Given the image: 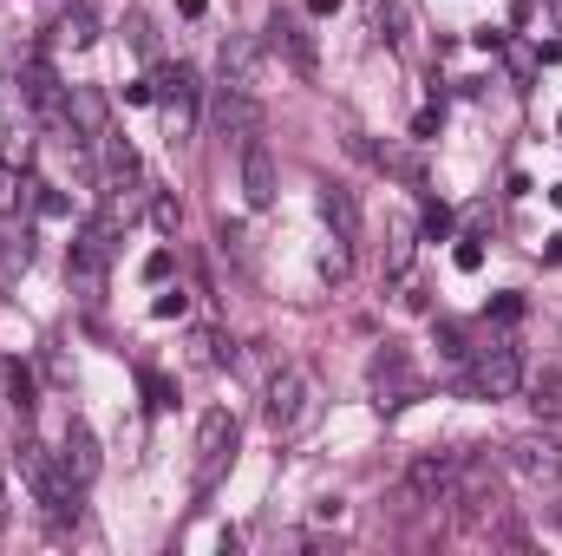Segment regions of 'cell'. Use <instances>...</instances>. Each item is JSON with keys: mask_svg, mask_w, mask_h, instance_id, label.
Listing matches in <instances>:
<instances>
[{"mask_svg": "<svg viewBox=\"0 0 562 556\" xmlns=\"http://www.w3.org/2000/svg\"><path fill=\"white\" fill-rule=\"evenodd\" d=\"M262 419H269L276 438H301V432L321 419V380H314L307 367L269 374V387H262Z\"/></svg>", "mask_w": 562, "mask_h": 556, "instance_id": "6da1fadb", "label": "cell"}, {"mask_svg": "<svg viewBox=\"0 0 562 556\" xmlns=\"http://www.w3.org/2000/svg\"><path fill=\"white\" fill-rule=\"evenodd\" d=\"M517 387H524V360H517L510 341L477 347V360L464 367V393H471V400H510Z\"/></svg>", "mask_w": 562, "mask_h": 556, "instance_id": "7a4b0ae2", "label": "cell"}, {"mask_svg": "<svg viewBox=\"0 0 562 556\" xmlns=\"http://www.w3.org/2000/svg\"><path fill=\"white\" fill-rule=\"evenodd\" d=\"M451 504L464 518V531H491L504 518V485L491 478V465H458V485H451Z\"/></svg>", "mask_w": 562, "mask_h": 556, "instance_id": "3957f363", "label": "cell"}, {"mask_svg": "<svg viewBox=\"0 0 562 556\" xmlns=\"http://www.w3.org/2000/svg\"><path fill=\"white\" fill-rule=\"evenodd\" d=\"M510 471L537 491H557L562 485V438L557 432H517L510 438Z\"/></svg>", "mask_w": 562, "mask_h": 556, "instance_id": "277c9868", "label": "cell"}, {"mask_svg": "<svg viewBox=\"0 0 562 556\" xmlns=\"http://www.w3.org/2000/svg\"><path fill=\"white\" fill-rule=\"evenodd\" d=\"M236 432H243V425H236L229 407H210V413H203V425H196V491H210L216 471L236 458Z\"/></svg>", "mask_w": 562, "mask_h": 556, "instance_id": "5b68a950", "label": "cell"}, {"mask_svg": "<svg viewBox=\"0 0 562 556\" xmlns=\"http://www.w3.org/2000/svg\"><path fill=\"white\" fill-rule=\"evenodd\" d=\"M451 485H458V458L451 452H425L406 465V504L431 511V504H451Z\"/></svg>", "mask_w": 562, "mask_h": 556, "instance_id": "8992f818", "label": "cell"}, {"mask_svg": "<svg viewBox=\"0 0 562 556\" xmlns=\"http://www.w3.org/2000/svg\"><path fill=\"white\" fill-rule=\"evenodd\" d=\"M105 263H112V230H105V223L79 230V243H72V256H66V269H72V281H79V294H86V301H99V294H105Z\"/></svg>", "mask_w": 562, "mask_h": 556, "instance_id": "52a82bcc", "label": "cell"}, {"mask_svg": "<svg viewBox=\"0 0 562 556\" xmlns=\"http://www.w3.org/2000/svg\"><path fill=\"white\" fill-rule=\"evenodd\" d=\"M150 86H164V125H170V144H183L190 125H196V73L190 66H157Z\"/></svg>", "mask_w": 562, "mask_h": 556, "instance_id": "ba28073f", "label": "cell"}, {"mask_svg": "<svg viewBox=\"0 0 562 556\" xmlns=\"http://www.w3.org/2000/svg\"><path fill=\"white\" fill-rule=\"evenodd\" d=\"M243 197H249V210L276 203V157L262 138H243Z\"/></svg>", "mask_w": 562, "mask_h": 556, "instance_id": "9c48e42d", "label": "cell"}, {"mask_svg": "<svg viewBox=\"0 0 562 556\" xmlns=\"http://www.w3.org/2000/svg\"><path fill=\"white\" fill-rule=\"evenodd\" d=\"M223 86H236V92H256L262 86V46L249 33H229L223 40Z\"/></svg>", "mask_w": 562, "mask_h": 556, "instance_id": "30bf717a", "label": "cell"}, {"mask_svg": "<svg viewBox=\"0 0 562 556\" xmlns=\"http://www.w3.org/2000/svg\"><path fill=\"white\" fill-rule=\"evenodd\" d=\"M321 223L334 230V243H340V249H353V243H360V203H353L340 184H321Z\"/></svg>", "mask_w": 562, "mask_h": 556, "instance_id": "8fae6325", "label": "cell"}, {"mask_svg": "<svg viewBox=\"0 0 562 556\" xmlns=\"http://www.w3.org/2000/svg\"><path fill=\"white\" fill-rule=\"evenodd\" d=\"M269 40H276V53H288V59H294V73H301V79H314V73H321V59H314V40L301 33V20L276 13V20H269Z\"/></svg>", "mask_w": 562, "mask_h": 556, "instance_id": "7c38bea8", "label": "cell"}, {"mask_svg": "<svg viewBox=\"0 0 562 556\" xmlns=\"http://www.w3.org/2000/svg\"><path fill=\"white\" fill-rule=\"evenodd\" d=\"M105 184H112V197H125V190H138L144 184L138 151H132L125 138H112V132H105Z\"/></svg>", "mask_w": 562, "mask_h": 556, "instance_id": "4fadbf2b", "label": "cell"}, {"mask_svg": "<svg viewBox=\"0 0 562 556\" xmlns=\"http://www.w3.org/2000/svg\"><path fill=\"white\" fill-rule=\"evenodd\" d=\"M66 119H72V138H105V99H99L92 86H72Z\"/></svg>", "mask_w": 562, "mask_h": 556, "instance_id": "5bb4252c", "label": "cell"}, {"mask_svg": "<svg viewBox=\"0 0 562 556\" xmlns=\"http://www.w3.org/2000/svg\"><path fill=\"white\" fill-rule=\"evenodd\" d=\"M256 92H236V86H223V99H216V125L223 132H236V138H256Z\"/></svg>", "mask_w": 562, "mask_h": 556, "instance_id": "9a60e30c", "label": "cell"}, {"mask_svg": "<svg viewBox=\"0 0 562 556\" xmlns=\"http://www.w3.org/2000/svg\"><path fill=\"white\" fill-rule=\"evenodd\" d=\"M59 465H66V471L79 478V485H86V478L99 471V438H92V432H86L79 419L66 425V452H59Z\"/></svg>", "mask_w": 562, "mask_h": 556, "instance_id": "2e32d148", "label": "cell"}, {"mask_svg": "<svg viewBox=\"0 0 562 556\" xmlns=\"http://www.w3.org/2000/svg\"><path fill=\"white\" fill-rule=\"evenodd\" d=\"M367 374H373V387H380V393H386V387H393V393H413V367H406V354H400L393 341L373 354V367H367Z\"/></svg>", "mask_w": 562, "mask_h": 556, "instance_id": "e0dca14e", "label": "cell"}, {"mask_svg": "<svg viewBox=\"0 0 562 556\" xmlns=\"http://www.w3.org/2000/svg\"><path fill=\"white\" fill-rule=\"evenodd\" d=\"M406 269H413V223L393 216V230H386V276H406Z\"/></svg>", "mask_w": 562, "mask_h": 556, "instance_id": "ac0fdd59", "label": "cell"}, {"mask_svg": "<svg viewBox=\"0 0 562 556\" xmlns=\"http://www.w3.org/2000/svg\"><path fill=\"white\" fill-rule=\"evenodd\" d=\"M530 393H537V400H530V407H537V413H562V367H543V374H537V387H530Z\"/></svg>", "mask_w": 562, "mask_h": 556, "instance_id": "d6986e66", "label": "cell"}, {"mask_svg": "<svg viewBox=\"0 0 562 556\" xmlns=\"http://www.w3.org/2000/svg\"><path fill=\"white\" fill-rule=\"evenodd\" d=\"M26 256H33V249H26V236H13V230H7V236H0V288L26 269Z\"/></svg>", "mask_w": 562, "mask_h": 556, "instance_id": "ffe728a7", "label": "cell"}, {"mask_svg": "<svg viewBox=\"0 0 562 556\" xmlns=\"http://www.w3.org/2000/svg\"><path fill=\"white\" fill-rule=\"evenodd\" d=\"M150 223H157L164 236H177V230H183V203H177L170 190H157V197H150Z\"/></svg>", "mask_w": 562, "mask_h": 556, "instance_id": "44dd1931", "label": "cell"}, {"mask_svg": "<svg viewBox=\"0 0 562 556\" xmlns=\"http://www.w3.org/2000/svg\"><path fill=\"white\" fill-rule=\"evenodd\" d=\"M26 99H33L40 112H53V105H59V99H53V73H46L40 59H33V73H26Z\"/></svg>", "mask_w": 562, "mask_h": 556, "instance_id": "7402d4cb", "label": "cell"}, {"mask_svg": "<svg viewBox=\"0 0 562 556\" xmlns=\"http://www.w3.org/2000/svg\"><path fill=\"white\" fill-rule=\"evenodd\" d=\"M13 203H20V177L13 164H0V216H13Z\"/></svg>", "mask_w": 562, "mask_h": 556, "instance_id": "603a6c76", "label": "cell"}, {"mask_svg": "<svg viewBox=\"0 0 562 556\" xmlns=\"http://www.w3.org/2000/svg\"><path fill=\"white\" fill-rule=\"evenodd\" d=\"M7 387H13V407H20V413H26V407H33V380H26V374H20V367H13V380H7Z\"/></svg>", "mask_w": 562, "mask_h": 556, "instance_id": "cb8c5ba5", "label": "cell"}, {"mask_svg": "<svg viewBox=\"0 0 562 556\" xmlns=\"http://www.w3.org/2000/svg\"><path fill=\"white\" fill-rule=\"evenodd\" d=\"M183 308H190V301H183V288H170V294H164V301H157V314H164V321H177V314H183Z\"/></svg>", "mask_w": 562, "mask_h": 556, "instance_id": "d4e9b609", "label": "cell"}, {"mask_svg": "<svg viewBox=\"0 0 562 556\" xmlns=\"http://www.w3.org/2000/svg\"><path fill=\"white\" fill-rule=\"evenodd\" d=\"M477 263H484V249H477V243H458V269H464V276H471V269H477Z\"/></svg>", "mask_w": 562, "mask_h": 556, "instance_id": "484cf974", "label": "cell"}, {"mask_svg": "<svg viewBox=\"0 0 562 556\" xmlns=\"http://www.w3.org/2000/svg\"><path fill=\"white\" fill-rule=\"evenodd\" d=\"M144 387H150V407H170V380H164V374H150Z\"/></svg>", "mask_w": 562, "mask_h": 556, "instance_id": "4316f807", "label": "cell"}, {"mask_svg": "<svg viewBox=\"0 0 562 556\" xmlns=\"http://www.w3.org/2000/svg\"><path fill=\"white\" fill-rule=\"evenodd\" d=\"M7 518H13V504H7V478H0V531H7Z\"/></svg>", "mask_w": 562, "mask_h": 556, "instance_id": "83f0119b", "label": "cell"}, {"mask_svg": "<svg viewBox=\"0 0 562 556\" xmlns=\"http://www.w3.org/2000/svg\"><path fill=\"white\" fill-rule=\"evenodd\" d=\"M334 7H340V0H307V13H334Z\"/></svg>", "mask_w": 562, "mask_h": 556, "instance_id": "f1b7e54d", "label": "cell"}]
</instances>
